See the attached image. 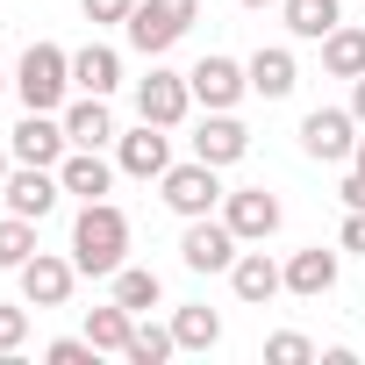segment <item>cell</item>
Listing matches in <instances>:
<instances>
[{
  "instance_id": "30",
  "label": "cell",
  "mask_w": 365,
  "mask_h": 365,
  "mask_svg": "<svg viewBox=\"0 0 365 365\" xmlns=\"http://www.w3.org/2000/svg\"><path fill=\"white\" fill-rule=\"evenodd\" d=\"M43 358L51 365H86L93 358V336H58V344H43Z\"/></svg>"
},
{
  "instance_id": "25",
  "label": "cell",
  "mask_w": 365,
  "mask_h": 365,
  "mask_svg": "<svg viewBox=\"0 0 365 365\" xmlns=\"http://www.w3.org/2000/svg\"><path fill=\"white\" fill-rule=\"evenodd\" d=\"M158 294H165V287H158V272H143V265H122V272H115V301H122L129 315H150V308H158Z\"/></svg>"
},
{
  "instance_id": "11",
  "label": "cell",
  "mask_w": 365,
  "mask_h": 365,
  "mask_svg": "<svg viewBox=\"0 0 365 365\" xmlns=\"http://www.w3.org/2000/svg\"><path fill=\"white\" fill-rule=\"evenodd\" d=\"M115 165H122L129 179H165V172H172V143H165V129L143 122V129L115 136Z\"/></svg>"
},
{
  "instance_id": "3",
  "label": "cell",
  "mask_w": 365,
  "mask_h": 365,
  "mask_svg": "<svg viewBox=\"0 0 365 365\" xmlns=\"http://www.w3.org/2000/svg\"><path fill=\"white\" fill-rule=\"evenodd\" d=\"M194 22H201V0H136V15H129L122 29H129V43H136L143 58H165Z\"/></svg>"
},
{
  "instance_id": "28",
  "label": "cell",
  "mask_w": 365,
  "mask_h": 365,
  "mask_svg": "<svg viewBox=\"0 0 365 365\" xmlns=\"http://www.w3.org/2000/svg\"><path fill=\"white\" fill-rule=\"evenodd\" d=\"M265 358H272V365H308L315 344H308L301 329H279V336H265Z\"/></svg>"
},
{
  "instance_id": "35",
  "label": "cell",
  "mask_w": 365,
  "mask_h": 365,
  "mask_svg": "<svg viewBox=\"0 0 365 365\" xmlns=\"http://www.w3.org/2000/svg\"><path fill=\"white\" fill-rule=\"evenodd\" d=\"M351 165H365V136H358V150H351Z\"/></svg>"
},
{
  "instance_id": "9",
  "label": "cell",
  "mask_w": 365,
  "mask_h": 365,
  "mask_svg": "<svg viewBox=\"0 0 365 365\" xmlns=\"http://www.w3.org/2000/svg\"><path fill=\"white\" fill-rule=\"evenodd\" d=\"M15 279H22V301H29V308H65V301H72V279H79V265H72V258H51V251H36V258L15 272Z\"/></svg>"
},
{
  "instance_id": "29",
  "label": "cell",
  "mask_w": 365,
  "mask_h": 365,
  "mask_svg": "<svg viewBox=\"0 0 365 365\" xmlns=\"http://www.w3.org/2000/svg\"><path fill=\"white\" fill-rule=\"evenodd\" d=\"M29 336V308H0V358H15Z\"/></svg>"
},
{
  "instance_id": "38",
  "label": "cell",
  "mask_w": 365,
  "mask_h": 365,
  "mask_svg": "<svg viewBox=\"0 0 365 365\" xmlns=\"http://www.w3.org/2000/svg\"><path fill=\"white\" fill-rule=\"evenodd\" d=\"M0 93H8V72H0Z\"/></svg>"
},
{
  "instance_id": "36",
  "label": "cell",
  "mask_w": 365,
  "mask_h": 365,
  "mask_svg": "<svg viewBox=\"0 0 365 365\" xmlns=\"http://www.w3.org/2000/svg\"><path fill=\"white\" fill-rule=\"evenodd\" d=\"M0 179H8V150H0Z\"/></svg>"
},
{
  "instance_id": "26",
  "label": "cell",
  "mask_w": 365,
  "mask_h": 365,
  "mask_svg": "<svg viewBox=\"0 0 365 365\" xmlns=\"http://www.w3.org/2000/svg\"><path fill=\"white\" fill-rule=\"evenodd\" d=\"M29 258H36V222L29 215H8V222H0V265L22 272Z\"/></svg>"
},
{
  "instance_id": "10",
  "label": "cell",
  "mask_w": 365,
  "mask_h": 365,
  "mask_svg": "<svg viewBox=\"0 0 365 365\" xmlns=\"http://www.w3.org/2000/svg\"><path fill=\"white\" fill-rule=\"evenodd\" d=\"M187 86H194L201 108H237V101L251 93V72H244L237 58H201V65L187 72Z\"/></svg>"
},
{
  "instance_id": "20",
  "label": "cell",
  "mask_w": 365,
  "mask_h": 365,
  "mask_svg": "<svg viewBox=\"0 0 365 365\" xmlns=\"http://www.w3.org/2000/svg\"><path fill=\"white\" fill-rule=\"evenodd\" d=\"M244 72H251V93H265V101H287V93H294V79H301V72H294V51H279V43H272V51H258Z\"/></svg>"
},
{
  "instance_id": "13",
  "label": "cell",
  "mask_w": 365,
  "mask_h": 365,
  "mask_svg": "<svg viewBox=\"0 0 365 365\" xmlns=\"http://www.w3.org/2000/svg\"><path fill=\"white\" fill-rule=\"evenodd\" d=\"M8 150H15V165H58V158L72 150V136H65V115L51 122V115H36V108H29Z\"/></svg>"
},
{
  "instance_id": "19",
  "label": "cell",
  "mask_w": 365,
  "mask_h": 365,
  "mask_svg": "<svg viewBox=\"0 0 365 365\" xmlns=\"http://www.w3.org/2000/svg\"><path fill=\"white\" fill-rule=\"evenodd\" d=\"M72 86H79V93H101V101H108V93L122 86V58H115L108 43H86V51L72 58Z\"/></svg>"
},
{
  "instance_id": "21",
  "label": "cell",
  "mask_w": 365,
  "mask_h": 365,
  "mask_svg": "<svg viewBox=\"0 0 365 365\" xmlns=\"http://www.w3.org/2000/svg\"><path fill=\"white\" fill-rule=\"evenodd\" d=\"M322 72H329V79H358V72H365V29L336 22V29L322 36Z\"/></svg>"
},
{
  "instance_id": "31",
  "label": "cell",
  "mask_w": 365,
  "mask_h": 365,
  "mask_svg": "<svg viewBox=\"0 0 365 365\" xmlns=\"http://www.w3.org/2000/svg\"><path fill=\"white\" fill-rule=\"evenodd\" d=\"M79 8H86L93 29H108V22H129V15H136V0H79Z\"/></svg>"
},
{
  "instance_id": "5",
  "label": "cell",
  "mask_w": 365,
  "mask_h": 365,
  "mask_svg": "<svg viewBox=\"0 0 365 365\" xmlns=\"http://www.w3.org/2000/svg\"><path fill=\"white\" fill-rule=\"evenodd\" d=\"M301 150H308L315 165H344V158L358 150V115H351V108H315V115L301 122Z\"/></svg>"
},
{
  "instance_id": "6",
  "label": "cell",
  "mask_w": 365,
  "mask_h": 365,
  "mask_svg": "<svg viewBox=\"0 0 365 365\" xmlns=\"http://www.w3.org/2000/svg\"><path fill=\"white\" fill-rule=\"evenodd\" d=\"M237 230L230 222H208V215H194L187 222V237H179V258H187V272H230L237 265Z\"/></svg>"
},
{
  "instance_id": "16",
  "label": "cell",
  "mask_w": 365,
  "mask_h": 365,
  "mask_svg": "<svg viewBox=\"0 0 365 365\" xmlns=\"http://www.w3.org/2000/svg\"><path fill=\"white\" fill-rule=\"evenodd\" d=\"M58 179H65V194H79V201H108L115 165H108L101 150H65V158H58Z\"/></svg>"
},
{
  "instance_id": "15",
  "label": "cell",
  "mask_w": 365,
  "mask_h": 365,
  "mask_svg": "<svg viewBox=\"0 0 365 365\" xmlns=\"http://www.w3.org/2000/svg\"><path fill=\"white\" fill-rule=\"evenodd\" d=\"M230 287H237V301L265 308V301L287 287V265H272L265 251H237V265H230Z\"/></svg>"
},
{
  "instance_id": "24",
  "label": "cell",
  "mask_w": 365,
  "mask_h": 365,
  "mask_svg": "<svg viewBox=\"0 0 365 365\" xmlns=\"http://www.w3.org/2000/svg\"><path fill=\"white\" fill-rule=\"evenodd\" d=\"M172 336H179V351H215L222 344V315L215 308H179L172 315Z\"/></svg>"
},
{
  "instance_id": "32",
  "label": "cell",
  "mask_w": 365,
  "mask_h": 365,
  "mask_svg": "<svg viewBox=\"0 0 365 365\" xmlns=\"http://www.w3.org/2000/svg\"><path fill=\"white\" fill-rule=\"evenodd\" d=\"M336 201H344V208H365V165H351V172H344V187H336Z\"/></svg>"
},
{
  "instance_id": "8",
  "label": "cell",
  "mask_w": 365,
  "mask_h": 365,
  "mask_svg": "<svg viewBox=\"0 0 365 365\" xmlns=\"http://www.w3.org/2000/svg\"><path fill=\"white\" fill-rule=\"evenodd\" d=\"M187 108H194L187 72H150V79H136V115H143V122L179 129V122H187Z\"/></svg>"
},
{
  "instance_id": "23",
  "label": "cell",
  "mask_w": 365,
  "mask_h": 365,
  "mask_svg": "<svg viewBox=\"0 0 365 365\" xmlns=\"http://www.w3.org/2000/svg\"><path fill=\"white\" fill-rule=\"evenodd\" d=\"M86 336H93V351H129L136 315H129L122 301H108V308H93V315H86Z\"/></svg>"
},
{
  "instance_id": "4",
  "label": "cell",
  "mask_w": 365,
  "mask_h": 365,
  "mask_svg": "<svg viewBox=\"0 0 365 365\" xmlns=\"http://www.w3.org/2000/svg\"><path fill=\"white\" fill-rule=\"evenodd\" d=\"M158 187H165V208H172V215H187V222H194V215H208V208L222 201V179H215V165H208V158L172 165Z\"/></svg>"
},
{
  "instance_id": "2",
  "label": "cell",
  "mask_w": 365,
  "mask_h": 365,
  "mask_svg": "<svg viewBox=\"0 0 365 365\" xmlns=\"http://www.w3.org/2000/svg\"><path fill=\"white\" fill-rule=\"evenodd\" d=\"M15 93H22V108H36V115L65 108V93H72V58H65L58 43H29L22 65H15Z\"/></svg>"
},
{
  "instance_id": "37",
  "label": "cell",
  "mask_w": 365,
  "mask_h": 365,
  "mask_svg": "<svg viewBox=\"0 0 365 365\" xmlns=\"http://www.w3.org/2000/svg\"><path fill=\"white\" fill-rule=\"evenodd\" d=\"M244 8H272V0H244Z\"/></svg>"
},
{
  "instance_id": "18",
  "label": "cell",
  "mask_w": 365,
  "mask_h": 365,
  "mask_svg": "<svg viewBox=\"0 0 365 365\" xmlns=\"http://www.w3.org/2000/svg\"><path fill=\"white\" fill-rule=\"evenodd\" d=\"M65 136H72V150H101V143L115 136V115H108V101H101V93L72 101V108H65Z\"/></svg>"
},
{
  "instance_id": "34",
  "label": "cell",
  "mask_w": 365,
  "mask_h": 365,
  "mask_svg": "<svg viewBox=\"0 0 365 365\" xmlns=\"http://www.w3.org/2000/svg\"><path fill=\"white\" fill-rule=\"evenodd\" d=\"M351 115H358V129H365V72L351 79Z\"/></svg>"
},
{
  "instance_id": "27",
  "label": "cell",
  "mask_w": 365,
  "mask_h": 365,
  "mask_svg": "<svg viewBox=\"0 0 365 365\" xmlns=\"http://www.w3.org/2000/svg\"><path fill=\"white\" fill-rule=\"evenodd\" d=\"M172 351H179V336H172V329H158V322H136V336H129V351H122V358H129V365H165Z\"/></svg>"
},
{
  "instance_id": "1",
  "label": "cell",
  "mask_w": 365,
  "mask_h": 365,
  "mask_svg": "<svg viewBox=\"0 0 365 365\" xmlns=\"http://www.w3.org/2000/svg\"><path fill=\"white\" fill-rule=\"evenodd\" d=\"M72 265L93 272V279H115L129 265V215L115 201H86L79 222H72Z\"/></svg>"
},
{
  "instance_id": "22",
  "label": "cell",
  "mask_w": 365,
  "mask_h": 365,
  "mask_svg": "<svg viewBox=\"0 0 365 365\" xmlns=\"http://www.w3.org/2000/svg\"><path fill=\"white\" fill-rule=\"evenodd\" d=\"M279 15H287V29H294V36H308V43H322V36L344 22L336 0H279Z\"/></svg>"
},
{
  "instance_id": "14",
  "label": "cell",
  "mask_w": 365,
  "mask_h": 365,
  "mask_svg": "<svg viewBox=\"0 0 365 365\" xmlns=\"http://www.w3.org/2000/svg\"><path fill=\"white\" fill-rule=\"evenodd\" d=\"M244 150H251V129H244L230 108H208V122L194 129V158H208V165L222 172V165H237Z\"/></svg>"
},
{
  "instance_id": "7",
  "label": "cell",
  "mask_w": 365,
  "mask_h": 365,
  "mask_svg": "<svg viewBox=\"0 0 365 365\" xmlns=\"http://www.w3.org/2000/svg\"><path fill=\"white\" fill-rule=\"evenodd\" d=\"M0 194H8V215L43 222V215L58 208V194H65V179H58V165H22V172L0 179Z\"/></svg>"
},
{
  "instance_id": "12",
  "label": "cell",
  "mask_w": 365,
  "mask_h": 365,
  "mask_svg": "<svg viewBox=\"0 0 365 365\" xmlns=\"http://www.w3.org/2000/svg\"><path fill=\"white\" fill-rule=\"evenodd\" d=\"M222 222H230L244 244H265V237L279 230V201H272L265 187H237V194H222Z\"/></svg>"
},
{
  "instance_id": "17",
  "label": "cell",
  "mask_w": 365,
  "mask_h": 365,
  "mask_svg": "<svg viewBox=\"0 0 365 365\" xmlns=\"http://www.w3.org/2000/svg\"><path fill=\"white\" fill-rule=\"evenodd\" d=\"M329 287H336V251H322V244H315V251H294V258H287V294L322 301Z\"/></svg>"
},
{
  "instance_id": "33",
  "label": "cell",
  "mask_w": 365,
  "mask_h": 365,
  "mask_svg": "<svg viewBox=\"0 0 365 365\" xmlns=\"http://www.w3.org/2000/svg\"><path fill=\"white\" fill-rule=\"evenodd\" d=\"M344 251H365V208L344 215Z\"/></svg>"
}]
</instances>
